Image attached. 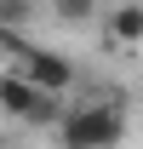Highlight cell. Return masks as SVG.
<instances>
[{
    "instance_id": "cell-2",
    "label": "cell",
    "mask_w": 143,
    "mask_h": 149,
    "mask_svg": "<svg viewBox=\"0 0 143 149\" xmlns=\"http://www.w3.org/2000/svg\"><path fill=\"white\" fill-rule=\"evenodd\" d=\"M63 92H46V86H35L23 69L0 74V109L12 115V120H29V126H57L63 120V109L69 103H57Z\"/></svg>"
},
{
    "instance_id": "cell-6",
    "label": "cell",
    "mask_w": 143,
    "mask_h": 149,
    "mask_svg": "<svg viewBox=\"0 0 143 149\" xmlns=\"http://www.w3.org/2000/svg\"><path fill=\"white\" fill-rule=\"evenodd\" d=\"M52 12L63 23H86V17H97V0H52Z\"/></svg>"
},
{
    "instance_id": "cell-1",
    "label": "cell",
    "mask_w": 143,
    "mask_h": 149,
    "mask_svg": "<svg viewBox=\"0 0 143 149\" xmlns=\"http://www.w3.org/2000/svg\"><path fill=\"white\" fill-rule=\"evenodd\" d=\"M52 132L69 149H109V143L126 138V115L115 109V103H69Z\"/></svg>"
},
{
    "instance_id": "cell-3",
    "label": "cell",
    "mask_w": 143,
    "mask_h": 149,
    "mask_svg": "<svg viewBox=\"0 0 143 149\" xmlns=\"http://www.w3.org/2000/svg\"><path fill=\"white\" fill-rule=\"evenodd\" d=\"M17 69L35 80V86H46V92H69L74 86V63L63 52H46V46H23L17 40Z\"/></svg>"
},
{
    "instance_id": "cell-4",
    "label": "cell",
    "mask_w": 143,
    "mask_h": 149,
    "mask_svg": "<svg viewBox=\"0 0 143 149\" xmlns=\"http://www.w3.org/2000/svg\"><path fill=\"white\" fill-rule=\"evenodd\" d=\"M109 40L115 46H143V0H126L109 12Z\"/></svg>"
},
{
    "instance_id": "cell-7",
    "label": "cell",
    "mask_w": 143,
    "mask_h": 149,
    "mask_svg": "<svg viewBox=\"0 0 143 149\" xmlns=\"http://www.w3.org/2000/svg\"><path fill=\"white\" fill-rule=\"evenodd\" d=\"M40 6H52V0H40Z\"/></svg>"
},
{
    "instance_id": "cell-5",
    "label": "cell",
    "mask_w": 143,
    "mask_h": 149,
    "mask_svg": "<svg viewBox=\"0 0 143 149\" xmlns=\"http://www.w3.org/2000/svg\"><path fill=\"white\" fill-rule=\"evenodd\" d=\"M35 6L40 0H0V23H6V29H23V23L35 17Z\"/></svg>"
}]
</instances>
